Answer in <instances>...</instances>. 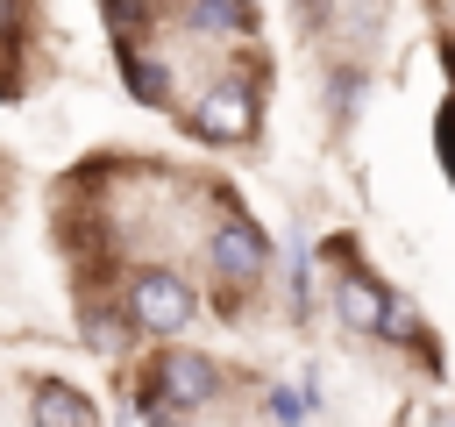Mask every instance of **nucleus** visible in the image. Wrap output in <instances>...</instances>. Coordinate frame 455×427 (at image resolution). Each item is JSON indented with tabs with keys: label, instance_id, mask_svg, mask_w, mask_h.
Returning <instances> with one entry per match:
<instances>
[{
	"label": "nucleus",
	"instance_id": "f257e3e1",
	"mask_svg": "<svg viewBox=\"0 0 455 427\" xmlns=\"http://www.w3.org/2000/svg\"><path fill=\"white\" fill-rule=\"evenodd\" d=\"M192 313H199V292H192L178 270H164V263L128 270V327H135V334L171 342V334L192 327Z\"/></svg>",
	"mask_w": 455,
	"mask_h": 427
},
{
	"label": "nucleus",
	"instance_id": "f03ea898",
	"mask_svg": "<svg viewBox=\"0 0 455 427\" xmlns=\"http://www.w3.org/2000/svg\"><path fill=\"white\" fill-rule=\"evenodd\" d=\"M206 256H213L220 285H263V270H270V235H263L249 214H228V221H213Z\"/></svg>",
	"mask_w": 455,
	"mask_h": 427
},
{
	"label": "nucleus",
	"instance_id": "7ed1b4c3",
	"mask_svg": "<svg viewBox=\"0 0 455 427\" xmlns=\"http://www.w3.org/2000/svg\"><path fill=\"white\" fill-rule=\"evenodd\" d=\"M149 384H156V399H164L171 413H192V406L220 399V363H213V356H199V349H178V342H171V349L156 356Z\"/></svg>",
	"mask_w": 455,
	"mask_h": 427
},
{
	"label": "nucleus",
	"instance_id": "20e7f679",
	"mask_svg": "<svg viewBox=\"0 0 455 427\" xmlns=\"http://www.w3.org/2000/svg\"><path fill=\"white\" fill-rule=\"evenodd\" d=\"M192 135H206V142H249L256 135V93L242 78L206 85L199 107H192Z\"/></svg>",
	"mask_w": 455,
	"mask_h": 427
},
{
	"label": "nucleus",
	"instance_id": "39448f33",
	"mask_svg": "<svg viewBox=\"0 0 455 427\" xmlns=\"http://www.w3.org/2000/svg\"><path fill=\"white\" fill-rule=\"evenodd\" d=\"M384 285L377 278H363V270H348L341 285H334V313H341V327H355V334H370L377 327V313H384Z\"/></svg>",
	"mask_w": 455,
	"mask_h": 427
},
{
	"label": "nucleus",
	"instance_id": "423d86ee",
	"mask_svg": "<svg viewBox=\"0 0 455 427\" xmlns=\"http://www.w3.org/2000/svg\"><path fill=\"white\" fill-rule=\"evenodd\" d=\"M121 78H128V93H135L142 107H171V64L142 57L135 43H121Z\"/></svg>",
	"mask_w": 455,
	"mask_h": 427
},
{
	"label": "nucleus",
	"instance_id": "0eeeda50",
	"mask_svg": "<svg viewBox=\"0 0 455 427\" xmlns=\"http://www.w3.org/2000/svg\"><path fill=\"white\" fill-rule=\"evenodd\" d=\"M28 413H36L43 427H92V420H100V406H92L85 391H71V384H43Z\"/></svg>",
	"mask_w": 455,
	"mask_h": 427
},
{
	"label": "nucleus",
	"instance_id": "6e6552de",
	"mask_svg": "<svg viewBox=\"0 0 455 427\" xmlns=\"http://www.w3.org/2000/svg\"><path fill=\"white\" fill-rule=\"evenodd\" d=\"M263 413H270V420H306V413H320V391H313V384H270Z\"/></svg>",
	"mask_w": 455,
	"mask_h": 427
},
{
	"label": "nucleus",
	"instance_id": "1a4fd4ad",
	"mask_svg": "<svg viewBox=\"0 0 455 427\" xmlns=\"http://www.w3.org/2000/svg\"><path fill=\"white\" fill-rule=\"evenodd\" d=\"M100 14H107V28H114V43H135V36L149 28V0H100Z\"/></svg>",
	"mask_w": 455,
	"mask_h": 427
},
{
	"label": "nucleus",
	"instance_id": "9d476101",
	"mask_svg": "<svg viewBox=\"0 0 455 427\" xmlns=\"http://www.w3.org/2000/svg\"><path fill=\"white\" fill-rule=\"evenodd\" d=\"M370 334H384V342H419V313H412L405 299H384V313H377Z\"/></svg>",
	"mask_w": 455,
	"mask_h": 427
},
{
	"label": "nucleus",
	"instance_id": "9b49d317",
	"mask_svg": "<svg viewBox=\"0 0 455 427\" xmlns=\"http://www.w3.org/2000/svg\"><path fill=\"white\" fill-rule=\"evenodd\" d=\"M85 342H92L100 356H114V349L128 342V320H121V313H107V306H92V313H85Z\"/></svg>",
	"mask_w": 455,
	"mask_h": 427
},
{
	"label": "nucleus",
	"instance_id": "f8f14e48",
	"mask_svg": "<svg viewBox=\"0 0 455 427\" xmlns=\"http://www.w3.org/2000/svg\"><path fill=\"white\" fill-rule=\"evenodd\" d=\"M21 36V0H0V43Z\"/></svg>",
	"mask_w": 455,
	"mask_h": 427
},
{
	"label": "nucleus",
	"instance_id": "ddd939ff",
	"mask_svg": "<svg viewBox=\"0 0 455 427\" xmlns=\"http://www.w3.org/2000/svg\"><path fill=\"white\" fill-rule=\"evenodd\" d=\"M0 100H21V78H14L7 64H0Z\"/></svg>",
	"mask_w": 455,
	"mask_h": 427
},
{
	"label": "nucleus",
	"instance_id": "4468645a",
	"mask_svg": "<svg viewBox=\"0 0 455 427\" xmlns=\"http://www.w3.org/2000/svg\"><path fill=\"white\" fill-rule=\"evenodd\" d=\"M0 185H7V178H0Z\"/></svg>",
	"mask_w": 455,
	"mask_h": 427
}]
</instances>
